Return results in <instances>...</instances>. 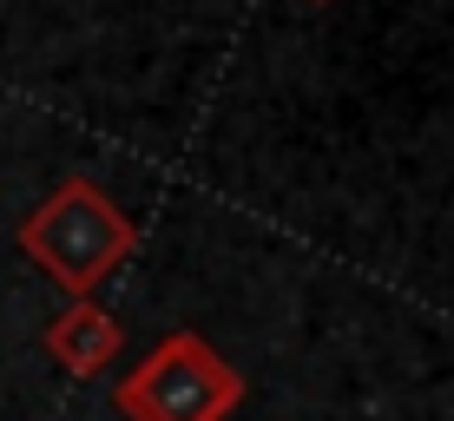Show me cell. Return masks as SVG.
Wrapping results in <instances>:
<instances>
[{
    "label": "cell",
    "instance_id": "obj_1",
    "mask_svg": "<svg viewBox=\"0 0 454 421\" xmlns=\"http://www.w3.org/2000/svg\"><path fill=\"white\" fill-rule=\"evenodd\" d=\"M20 251L80 303V296H92L138 251V224L119 211V198L99 191L92 178H59V191L46 198L40 211H27Z\"/></svg>",
    "mask_w": 454,
    "mask_h": 421
},
{
    "label": "cell",
    "instance_id": "obj_2",
    "mask_svg": "<svg viewBox=\"0 0 454 421\" xmlns=\"http://www.w3.org/2000/svg\"><path fill=\"white\" fill-rule=\"evenodd\" d=\"M125 421H231L244 402V369L224 363L198 330H171L113 388Z\"/></svg>",
    "mask_w": 454,
    "mask_h": 421
},
{
    "label": "cell",
    "instance_id": "obj_3",
    "mask_svg": "<svg viewBox=\"0 0 454 421\" xmlns=\"http://www.w3.org/2000/svg\"><path fill=\"white\" fill-rule=\"evenodd\" d=\"M40 342L67 376H99V369H113V355L125 349V330L113 323V309H99L92 296H80V303H67L53 323H46Z\"/></svg>",
    "mask_w": 454,
    "mask_h": 421
}]
</instances>
